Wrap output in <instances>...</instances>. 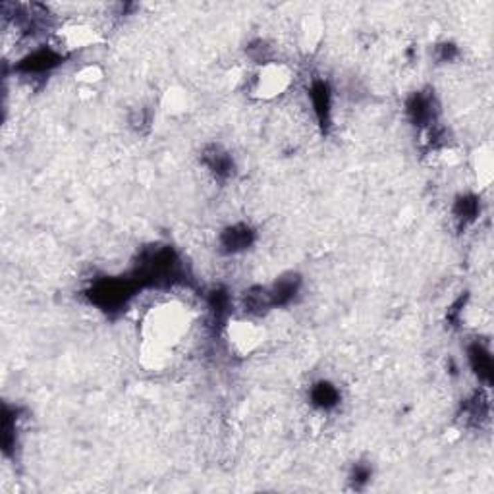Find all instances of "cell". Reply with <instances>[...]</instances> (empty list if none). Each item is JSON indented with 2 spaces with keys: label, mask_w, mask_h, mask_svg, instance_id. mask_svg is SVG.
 <instances>
[{
  "label": "cell",
  "mask_w": 494,
  "mask_h": 494,
  "mask_svg": "<svg viewBox=\"0 0 494 494\" xmlns=\"http://www.w3.org/2000/svg\"><path fill=\"white\" fill-rule=\"evenodd\" d=\"M299 290V279L296 274H288L282 276L274 282V286L270 288V299H272V306H284L288 303L292 297L296 296V292Z\"/></svg>",
  "instance_id": "cell-5"
},
{
  "label": "cell",
  "mask_w": 494,
  "mask_h": 494,
  "mask_svg": "<svg viewBox=\"0 0 494 494\" xmlns=\"http://www.w3.org/2000/svg\"><path fill=\"white\" fill-rule=\"evenodd\" d=\"M252 238L253 232L247 226H234L228 232H224L222 243H224V247H228V252H240L252 243Z\"/></svg>",
  "instance_id": "cell-8"
},
{
  "label": "cell",
  "mask_w": 494,
  "mask_h": 494,
  "mask_svg": "<svg viewBox=\"0 0 494 494\" xmlns=\"http://www.w3.org/2000/svg\"><path fill=\"white\" fill-rule=\"evenodd\" d=\"M294 80H296V73L288 64L274 62V60L261 64L257 73L253 76L252 95L259 100L280 99L294 85Z\"/></svg>",
  "instance_id": "cell-2"
},
{
  "label": "cell",
  "mask_w": 494,
  "mask_h": 494,
  "mask_svg": "<svg viewBox=\"0 0 494 494\" xmlns=\"http://www.w3.org/2000/svg\"><path fill=\"white\" fill-rule=\"evenodd\" d=\"M323 39V21L317 16H306L299 26V41L303 48H317V45Z\"/></svg>",
  "instance_id": "cell-6"
},
{
  "label": "cell",
  "mask_w": 494,
  "mask_h": 494,
  "mask_svg": "<svg viewBox=\"0 0 494 494\" xmlns=\"http://www.w3.org/2000/svg\"><path fill=\"white\" fill-rule=\"evenodd\" d=\"M469 360H471V365H473V369H475V373L479 377L486 378V380L491 378L493 361H491L488 351L483 350L481 346H475V348H471V351H469Z\"/></svg>",
  "instance_id": "cell-9"
},
{
  "label": "cell",
  "mask_w": 494,
  "mask_h": 494,
  "mask_svg": "<svg viewBox=\"0 0 494 494\" xmlns=\"http://www.w3.org/2000/svg\"><path fill=\"white\" fill-rule=\"evenodd\" d=\"M100 41L99 33L95 27L83 21H70L64 24L56 31V45L62 51H81V48H89L95 46Z\"/></svg>",
  "instance_id": "cell-4"
},
{
  "label": "cell",
  "mask_w": 494,
  "mask_h": 494,
  "mask_svg": "<svg viewBox=\"0 0 494 494\" xmlns=\"http://www.w3.org/2000/svg\"><path fill=\"white\" fill-rule=\"evenodd\" d=\"M226 342L238 358H247L259 350L265 342V330L247 319H234L226 326Z\"/></svg>",
  "instance_id": "cell-3"
},
{
  "label": "cell",
  "mask_w": 494,
  "mask_h": 494,
  "mask_svg": "<svg viewBox=\"0 0 494 494\" xmlns=\"http://www.w3.org/2000/svg\"><path fill=\"white\" fill-rule=\"evenodd\" d=\"M193 323L189 307L182 301H164L145 313L139 328L141 363L147 369H162L172 358V351L188 336Z\"/></svg>",
  "instance_id": "cell-1"
},
{
  "label": "cell",
  "mask_w": 494,
  "mask_h": 494,
  "mask_svg": "<svg viewBox=\"0 0 494 494\" xmlns=\"http://www.w3.org/2000/svg\"><path fill=\"white\" fill-rule=\"evenodd\" d=\"M458 216L459 218H464V220H471V218H475L477 215V201L475 197H464L461 201L458 203Z\"/></svg>",
  "instance_id": "cell-14"
},
{
  "label": "cell",
  "mask_w": 494,
  "mask_h": 494,
  "mask_svg": "<svg viewBox=\"0 0 494 494\" xmlns=\"http://www.w3.org/2000/svg\"><path fill=\"white\" fill-rule=\"evenodd\" d=\"M207 164L211 166V170L216 174H228L230 172V157L226 153H220L218 149H215L213 153L207 155Z\"/></svg>",
  "instance_id": "cell-13"
},
{
  "label": "cell",
  "mask_w": 494,
  "mask_h": 494,
  "mask_svg": "<svg viewBox=\"0 0 494 494\" xmlns=\"http://www.w3.org/2000/svg\"><path fill=\"white\" fill-rule=\"evenodd\" d=\"M103 80V70H100L97 64H89V66H83L80 72L76 73V81H80L81 85H97Z\"/></svg>",
  "instance_id": "cell-11"
},
{
  "label": "cell",
  "mask_w": 494,
  "mask_h": 494,
  "mask_svg": "<svg viewBox=\"0 0 494 494\" xmlns=\"http://www.w3.org/2000/svg\"><path fill=\"white\" fill-rule=\"evenodd\" d=\"M475 168H477V178L481 186H488L493 182L494 174V161H493V149L491 145H483L479 147V153L475 157Z\"/></svg>",
  "instance_id": "cell-7"
},
{
  "label": "cell",
  "mask_w": 494,
  "mask_h": 494,
  "mask_svg": "<svg viewBox=\"0 0 494 494\" xmlns=\"http://www.w3.org/2000/svg\"><path fill=\"white\" fill-rule=\"evenodd\" d=\"M313 400L317 402L319 405H323V407H328V405L336 404V400H338V392L334 390V387H330V385H319V387L313 390Z\"/></svg>",
  "instance_id": "cell-12"
},
{
  "label": "cell",
  "mask_w": 494,
  "mask_h": 494,
  "mask_svg": "<svg viewBox=\"0 0 494 494\" xmlns=\"http://www.w3.org/2000/svg\"><path fill=\"white\" fill-rule=\"evenodd\" d=\"M432 103L429 97H423V95H417L414 99V103L409 105V112L414 114V118L417 120V122H421V124H425V122H429L432 118Z\"/></svg>",
  "instance_id": "cell-10"
}]
</instances>
